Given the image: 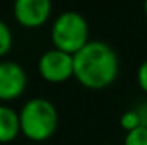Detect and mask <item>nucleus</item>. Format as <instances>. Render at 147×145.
Instances as JSON below:
<instances>
[{
  "label": "nucleus",
  "mask_w": 147,
  "mask_h": 145,
  "mask_svg": "<svg viewBox=\"0 0 147 145\" xmlns=\"http://www.w3.org/2000/svg\"><path fill=\"white\" fill-rule=\"evenodd\" d=\"M122 145H147V128L138 126V128L125 133Z\"/></svg>",
  "instance_id": "9"
},
{
  "label": "nucleus",
  "mask_w": 147,
  "mask_h": 145,
  "mask_svg": "<svg viewBox=\"0 0 147 145\" xmlns=\"http://www.w3.org/2000/svg\"><path fill=\"white\" fill-rule=\"evenodd\" d=\"M119 125H121V128L125 131V133H128V131L138 128V126H141V123H139V117L138 114H136L135 109H127V111H124L121 114V117H119Z\"/></svg>",
  "instance_id": "10"
},
{
  "label": "nucleus",
  "mask_w": 147,
  "mask_h": 145,
  "mask_svg": "<svg viewBox=\"0 0 147 145\" xmlns=\"http://www.w3.org/2000/svg\"><path fill=\"white\" fill-rule=\"evenodd\" d=\"M133 109L136 111V114H138L141 126H146L147 128V100L146 102H141L139 105H136Z\"/></svg>",
  "instance_id": "12"
},
{
  "label": "nucleus",
  "mask_w": 147,
  "mask_h": 145,
  "mask_svg": "<svg viewBox=\"0 0 147 145\" xmlns=\"http://www.w3.org/2000/svg\"><path fill=\"white\" fill-rule=\"evenodd\" d=\"M136 83H138L139 89L147 95V59L142 61L136 70Z\"/></svg>",
  "instance_id": "11"
},
{
  "label": "nucleus",
  "mask_w": 147,
  "mask_h": 145,
  "mask_svg": "<svg viewBox=\"0 0 147 145\" xmlns=\"http://www.w3.org/2000/svg\"><path fill=\"white\" fill-rule=\"evenodd\" d=\"M14 19L25 28L42 27L52 14V0H14Z\"/></svg>",
  "instance_id": "6"
},
{
  "label": "nucleus",
  "mask_w": 147,
  "mask_h": 145,
  "mask_svg": "<svg viewBox=\"0 0 147 145\" xmlns=\"http://www.w3.org/2000/svg\"><path fill=\"white\" fill-rule=\"evenodd\" d=\"M20 134L31 142H45L55 134L59 123L58 109L49 98L33 97L19 111Z\"/></svg>",
  "instance_id": "2"
},
{
  "label": "nucleus",
  "mask_w": 147,
  "mask_h": 145,
  "mask_svg": "<svg viewBox=\"0 0 147 145\" xmlns=\"http://www.w3.org/2000/svg\"><path fill=\"white\" fill-rule=\"evenodd\" d=\"M38 72L50 84L66 83L74 78V56L55 47L49 48L38 59Z\"/></svg>",
  "instance_id": "4"
},
{
  "label": "nucleus",
  "mask_w": 147,
  "mask_h": 145,
  "mask_svg": "<svg viewBox=\"0 0 147 145\" xmlns=\"http://www.w3.org/2000/svg\"><path fill=\"white\" fill-rule=\"evenodd\" d=\"M27 72L16 61H0V102L8 103L20 98L27 89Z\"/></svg>",
  "instance_id": "5"
},
{
  "label": "nucleus",
  "mask_w": 147,
  "mask_h": 145,
  "mask_svg": "<svg viewBox=\"0 0 147 145\" xmlns=\"http://www.w3.org/2000/svg\"><path fill=\"white\" fill-rule=\"evenodd\" d=\"M52 44L55 48L75 55L89 42V25L83 14L74 9L61 13L52 23Z\"/></svg>",
  "instance_id": "3"
},
{
  "label": "nucleus",
  "mask_w": 147,
  "mask_h": 145,
  "mask_svg": "<svg viewBox=\"0 0 147 145\" xmlns=\"http://www.w3.org/2000/svg\"><path fill=\"white\" fill-rule=\"evenodd\" d=\"M13 47V33L5 20L0 19V58L6 56Z\"/></svg>",
  "instance_id": "8"
},
{
  "label": "nucleus",
  "mask_w": 147,
  "mask_h": 145,
  "mask_svg": "<svg viewBox=\"0 0 147 145\" xmlns=\"http://www.w3.org/2000/svg\"><path fill=\"white\" fill-rule=\"evenodd\" d=\"M20 134L19 111L6 103H0V144H9Z\"/></svg>",
  "instance_id": "7"
},
{
  "label": "nucleus",
  "mask_w": 147,
  "mask_h": 145,
  "mask_svg": "<svg viewBox=\"0 0 147 145\" xmlns=\"http://www.w3.org/2000/svg\"><path fill=\"white\" fill-rule=\"evenodd\" d=\"M119 56L103 41H89L74 55V78L86 89L102 91L119 77Z\"/></svg>",
  "instance_id": "1"
},
{
  "label": "nucleus",
  "mask_w": 147,
  "mask_h": 145,
  "mask_svg": "<svg viewBox=\"0 0 147 145\" xmlns=\"http://www.w3.org/2000/svg\"><path fill=\"white\" fill-rule=\"evenodd\" d=\"M142 8H144V14L147 17V0H144V5H142Z\"/></svg>",
  "instance_id": "13"
}]
</instances>
